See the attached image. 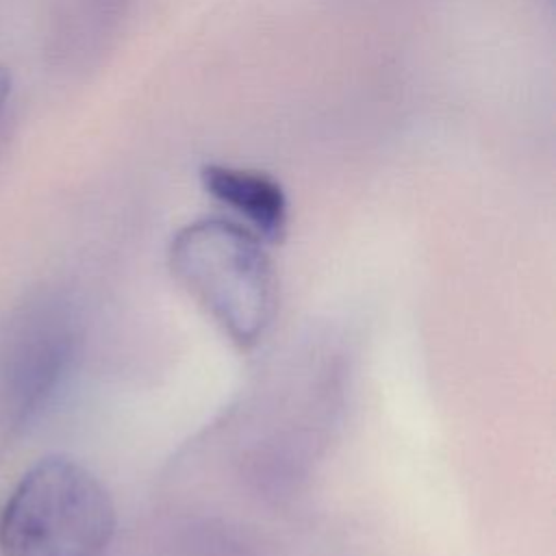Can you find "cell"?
Segmentation results:
<instances>
[{
    "label": "cell",
    "mask_w": 556,
    "mask_h": 556,
    "mask_svg": "<svg viewBox=\"0 0 556 556\" xmlns=\"http://www.w3.org/2000/svg\"><path fill=\"white\" fill-rule=\"evenodd\" d=\"M202 187L219 204L243 217L263 241H280L289 224L285 189L267 174L224 163H208L200 172Z\"/></svg>",
    "instance_id": "obj_4"
},
{
    "label": "cell",
    "mask_w": 556,
    "mask_h": 556,
    "mask_svg": "<svg viewBox=\"0 0 556 556\" xmlns=\"http://www.w3.org/2000/svg\"><path fill=\"white\" fill-rule=\"evenodd\" d=\"M80 345L70 302H28L0 341V417L11 432L33 426L63 389Z\"/></svg>",
    "instance_id": "obj_3"
},
{
    "label": "cell",
    "mask_w": 556,
    "mask_h": 556,
    "mask_svg": "<svg viewBox=\"0 0 556 556\" xmlns=\"http://www.w3.org/2000/svg\"><path fill=\"white\" fill-rule=\"evenodd\" d=\"M11 87H13V74L7 65L0 63V113H2V109L9 100V96H11Z\"/></svg>",
    "instance_id": "obj_5"
},
{
    "label": "cell",
    "mask_w": 556,
    "mask_h": 556,
    "mask_svg": "<svg viewBox=\"0 0 556 556\" xmlns=\"http://www.w3.org/2000/svg\"><path fill=\"white\" fill-rule=\"evenodd\" d=\"M115 508L102 482L70 456L37 460L0 515L2 556H104Z\"/></svg>",
    "instance_id": "obj_2"
},
{
    "label": "cell",
    "mask_w": 556,
    "mask_h": 556,
    "mask_svg": "<svg viewBox=\"0 0 556 556\" xmlns=\"http://www.w3.org/2000/svg\"><path fill=\"white\" fill-rule=\"evenodd\" d=\"M261 241L243 224L202 217L169 243L176 280L241 348L265 334L278 304L274 267Z\"/></svg>",
    "instance_id": "obj_1"
}]
</instances>
